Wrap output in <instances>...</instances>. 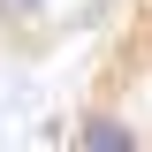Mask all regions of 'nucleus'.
<instances>
[{
    "instance_id": "2",
    "label": "nucleus",
    "mask_w": 152,
    "mask_h": 152,
    "mask_svg": "<svg viewBox=\"0 0 152 152\" xmlns=\"http://www.w3.org/2000/svg\"><path fill=\"white\" fill-rule=\"evenodd\" d=\"M0 31L15 38V46H31L46 31V0H0Z\"/></svg>"
},
{
    "instance_id": "1",
    "label": "nucleus",
    "mask_w": 152,
    "mask_h": 152,
    "mask_svg": "<svg viewBox=\"0 0 152 152\" xmlns=\"http://www.w3.org/2000/svg\"><path fill=\"white\" fill-rule=\"evenodd\" d=\"M69 152H145V129H137V114H129V107L99 99V107H84V114H76Z\"/></svg>"
}]
</instances>
